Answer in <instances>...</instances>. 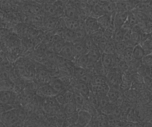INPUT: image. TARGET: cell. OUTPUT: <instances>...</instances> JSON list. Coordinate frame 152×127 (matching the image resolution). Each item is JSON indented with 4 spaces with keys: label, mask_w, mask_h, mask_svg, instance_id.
<instances>
[{
    "label": "cell",
    "mask_w": 152,
    "mask_h": 127,
    "mask_svg": "<svg viewBox=\"0 0 152 127\" xmlns=\"http://www.w3.org/2000/svg\"><path fill=\"white\" fill-rule=\"evenodd\" d=\"M0 120L6 125L7 127H17L23 124L17 116L15 109L0 115Z\"/></svg>",
    "instance_id": "obj_1"
},
{
    "label": "cell",
    "mask_w": 152,
    "mask_h": 127,
    "mask_svg": "<svg viewBox=\"0 0 152 127\" xmlns=\"http://www.w3.org/2000/svg\"><path fill=\"white\" fill-rule=\"evenodd\" d=\"M106 79L107 83L110 88L119 89L122 81V74L116 69H113L107 73Z\"/></svg>",
    "instance_id": "obj_2"
},
{
    "label": "cell",
    "mask_w": 152,
    "mask_h": 127,
    "mask_svg": "<svg viewBox=\"0 0 152 127\" xmlns=\"http://www.w3.org/2000/svg\"><path fill=\"white\" fill-rule=\"evenodd\" d=\"M64 17L72 20H79L78 10L76 7L75 2H66L64 8Z\"/></svg>",
    "instance_id": "obj_3"
},
{
    "label": "cell",
    "mask_w": 152,
    "mask_h": 127,
    "mask_svg": "<svg viewBox=\"0 0 152 127\" xmlns=\"http://www.w3.org/2000/svg\"><path fill=\"white\" fill-rule=\"evenodd\" d=\"M58 55L66 61L73 62L75 58V53L74 47H73V43L66 42L65 46H64L62 50Z\"/></svg>",
    "instance_id": "obj_4"
},
{
    "label": "cell",
    "mask_w": 152,
    "mask_h": 127,
    "mask_svg": "<svg viewBox=\"0 0 152 127\" xmlns=\"http://www.w3.org/2000/svg\"><path fill=\"white\" fill-rule=\"evenodd\" d=\"M57 94L58 93L52 88V87L49 83L39 86L36 92V95H37L38 97H41L42 99L55 97Z\"/></svg>",
    "instance_id": "obj_5"
},
{
    "label": "cell",
    "mask_w": 152,
    "mask_h": 127,
    "mask_svg": "<svg viewBox=\"0 0 152 127\" xmlns=\"http://www.w3.org/2000/svg\"><path fill=\"white\" fill-rule=\"evenodd\" d=\"M85 29L87 35H92L99 31H102L99 27L97 19L92 17H87L85 20Z\"/></svg>",
    "instance_id": "obj_6"
},
{
    "label": "cell",
    "mask_w": 152,
    "mask_h": 127,
    "mask_svg": "<svg viewBox=\"0 0 152 127\" xmlns=\"http://www.w3.org/2000/svg\"><path fill=\"white\" fill-rule=\"evenodd\" d=\"M93 115L85 110H80L78 112V120L76 124L79 127H86V126L91 121Z\"/></svg>",
    "instance_id": "obj_7"
},
{
    "label": "cell",
    "mask_w": 152,
    "mask_h": 127,
    "mask_svg": "<svg viewBox=\"0 0 152 127\" xmlns=\"http://www.w3.org/2000/svg\"><path fill=\"white\" fill-rule=\"evenodd\" d=\"M49 84L52 87V88L55 90L58 93H64L66 90H69L68 87L64 83V81L57 76H53L52 79L49 81Z\"/></svg>",
    "instance_id": "obj_8"
},
{
    "label": "cell",
    "mask_w": 152,
    "mask_h": 127,
    "mask_svg": "<svg viewBox=\"0 0 152 127\" xmlns=\"http://www.w3.org/2000/svg\"><path fill=\"white\" fill-rule=\"evenodd\" d=\"M130 12L118 13L113 14V20L114 26L116 29H120L125 26L127 20H128V15Z\"/></svg>",
    "instance_id": "obj_9"
},
{
    "label": "cell",
    "mask_w": 152,
    "mask_h": 127,
    "mask_svg": "<svg viewBox=\"0 0 152 127\" xmlns=\"http://www.w3.org/2000/svg\"><path fill=\"white\" fill-rule=\"evenodd\" d=\"M99 2L103 8L105 14L113 15L117 12L116 4L115 1H99Z\"/></svg>",
    "instance_id": "obj_10"
},
{
    "label": "cell",
    "mask_w": 152,
    "mask_h": 127,
    "mask_svg": "<svg viewBox=\"0 0 152 127\" xmlns=\"http://www.w3.org/2000/svg\"><path fill=\"white\" fill-rule=\"evenodd\" d=\"M97 20L101 30H102L103 32L106 30L109 26H110L112 25L113 21V15L107 14L98 18Z\"/></svg>",
    "instance_id": "obj_11"
},
{
    "label": "cell",
    "mask_w": 152,
    "mask_h": 127,
    "mask_svg": "<svg viewBox=\"0 0 152 127\" xmlns=\"http://www.w3.org/2000/svg\"><path fill=\"white\" fill-rule=\"evenodd\" d=\"M103 52L96 45H94L88 52V56L90 58V61L92 63H96L100 61Z\"/></svg>",
    "instance_id": "obj_12"
},
{
    "label": "cell",
    "mask_w": 152,
    "mask_h": 127,
    "mask_svg": "<svg viewBox=\"0 0 152 127\" xmlns=\"http://www.w3.org/2000/svg\"><path fill=\"white\" fill-rule=\"evenodd\" d=\"M73 47H74L75 53V58L82 56V55H84L88 54V51H87V48H86L85 45H84V40H83V41L75 42V43H73Z\"/></svg>",
    "instance_id": "obj_13"
},
{
    "label": "cell",
    "mask_w": 152,
    "mask_h": 127,
    "mask_svg": "<svg viewBox=\"0 0 152 127\" xmlns=\"http://www.w3.org/2000/svg\"><path fill=\"white\" fill-rule=\"evenodd\" d=\"M90 91L96 93L98 95H107L110 90V86L107 84H100V85L90 86Z\"/></svg>",
    "instance_id": "obj_14"
},
{
    "label": "cell",
    "mask_w": 152,
    "mask_h": 127,
    "mask_svg": "<svg viewBox=\"0 0 152 127\" xmlns=\"http://www.w3.org/2000/svg\"><path fill=\"white\" fill-rule=\"evenodd\" d=\"M107 96L110 103H115L122 96H123V93L121 92L119 89L110 88Z\"/></svg>",
    "instance_id": "obj_15"
},
{
    "label": "cell",
    "mask_w": 152,
    "mask_h": 127,
    "mask_svg": "<svg viewBox=\"0 0 152 127\" xmlns=\"http://www.w3.org/2000/svg\"><path fill=\"white\" fill-rule=\"evenodd\" d=\"M123 93L125 100H128V102L133 103V104H135L136 103H137V100H138L139 97H140L139 91L134 90V89H130V90H127Z\"/></svg>",
    "instance_id": "obj_16"
},
{
    "label": "cell",
    "mask_w": 152,
    "mask_h": 127,
    "mask_svg": "<svg viewBox=\"0 0 152 127\" xmlns=\"http://www.w3.org/2000/svg\"><path fill=\"white\" fill-rule=\"evenodd\" d=\"M90 62V58H89V56L87 54V55H82V56L75 58V61H73L74 65H75L76 67L84 68V69H87Z\"/></svg>",
    "instance_id": "obj_17"
},
{
    "label": "cell",
    "mask_w": 152,
    "mask_h": 127,
    "mask_svg": "<svg viewBox=\"0 0 152 127\" xmlns=\"http://www.w3.org/2000/svg\"><path fill=\"white\" fill-rule=\"evenodd\" d=\"M104 14H105L103 8H102V6L101 5V4L99 3V2L98 1L97 3H96L94 6H93L91 8V10H90V17H94V18L98 19V18H99L100 17H102V16L104 15Z\"/></svg>",
    "instance_id": "obj_18"
},
{
    "label": "cell",
    "mask_w": 152,
    "mask_h": 127,
    "mask_svg": "<svg viewBox=\"0 0 152 127\" xmlns=\"http://www.w3.org/2000/svg\"><path fill=\"white\" fill-rule=\"evenodd\" d=\"M128 29H125L124 28L120 29H116L113 36V40L115 43H119V42H123L125 35L126 34Z\"/></svg>",
    "instance_id": "obj_19"
},
{
    "label": "cell",
    "mask_w": 152,
    "mask_h": 127,
    "mask_svg": "<svg viewBox=\"0 0 152 127\" xmlns=\"http://www.w3.org/2000/svg\"><path fill=\"white\" fill-rule=\"evenodd\" d=\"M145 50L141 45H136L133 49V59L137 61H142L145 57Z\"/></svg>",
    "instance_id": "obj_20"
},
{
    "label": "cell",
    "mask_w": 152,
    "mask_h": 127,
    "mask_svg": "<svg viewBox=\"0 0 152 127\" xmlns=\"http://www.w3.org/2000/svg\"><path fill=\"white\" fill-rule=\"evenodd\" d=\"M63 38L66 42L69 43H75V31L69 30V29H64V34H63Z\"/></svg>",
    "instance_id": "obj_21"
},
{
    "label": "cell",
    "mask_w": 152,
    "mask_h": 127,
    "mask_svg": "<svg viewBox=\"0 0 152 127\" xmlns=\"http://www.w3.org/2000/svg\"><path fill=\"white\" fill-rule=\"evenodd\" d=\"M88 100L90 103V104L92 105L93 108H94L96 110H97L99 112V95L96 94V93H93V92L90 91V95L88 97Z\"/></svg>",
    "instance_id": "obj_22"
},
{
    "label": "cell",
    "mask_w": 152,
    "mask_h": 127,
    "mask_svg": "<svg viewBox=\"0 0 152 127\" xmlns=\"http://www.w3.org/2000/svg\"><path fill=\"white\" fill-rule=\"evenodd\" d=\"M64 112H65L66 115L67 116H69V115H73L75 113H77L78 112V109L76 106L75 103L74 102H72V103H67L66 106L64 108Z\"/></svg>",
    "instance_id": "obj_23"
},
{
    "label": "cell",
    "mask_w": 152,
    "mask_h": 127,
    "mask_svg": "<svg viewBox=\"0 0 152 127\" xmlns=\"http://www.w3.org/2000/svg\"><path fill=\"white\" fill-rule=\"evenodd\" d=\"M107 84V79L106 76L100 75H95L92 79L91 85H100V84Z\"/></svg>",
    "instance_id": "obj_24"
},
{
    "label": "cell",
    "mask_w": 152,
    "mask_h": 127,
    "mask_svg": "<svg viewBox=\"0 0 152 127\" xmlns=\"http://www.w3.org/2000/svg\"><path fill=\"white\" fill-rule=\"evenodd\" d=\"M104 53L110 54V55H116V50H115V42L113 40H108L105 49L104 50Z\"/></svg>",
    "instance_id": "obj_25"
},
{
    "label": "cell",
    "mask_w": 152,
    "mask_h": 127,
    "mask_svg": "<svg viewBox=\"0 0 152 127\" xmlns=\"http://www.w3.org/2000/svg\"><path fill=\"white\" fill-rule=\"evenodd\" d=\"M99 112H100L102 109H103L104 108H105L106 106H107L110 104V101L107 98V95H99Z\"/></svg>",
    "instance_id": "obj_26"
},
{
    "label": "cell",
    "mask_w": 152,
    "mask_h": 127,
    "mask_svg": "<svg viewBox=\"0 0 152 127\" xmlns=\"http://www.w3.org/2000/svg\"><path fill=\"white\" fill-rule=\"evenodd\" d=\"M55 100H56L57 103H58V105L60 106V107H61L62 109H64L67 104L66 100L65 98V96H64V93H58V94L55 96Z\"/></svg>",
    "instance_id": "obj_27"
},
{
    "label": "cell",
    "mask_w": 152,
    "mask_h": 127,
    "mask_svg": "<svg viewBox=\"0 0 152 127\" xmlns=\"http://www.w3.org/2000/svg\"><path fill=\"white\" fill-rule=\"evenodd\" d=\"M90 37H91L94 44L97 46V45L99 44V42H100L101 40L104 38V32L103 31H99L98 32L90 35Z\"/></svg>",
    "instance_id": "obj_28"
},
{
    "label": "cell",
    "mask_w": 152,
    "mask_h": 127,
    "mask_svg": "<svg viewBox=\"0 0 152 127\" xmlns=\"http://www.w3.org/2000/svg\"><path fill=\"white\" fill-rule=\"evenodd\" d=\"M14 109H15V108L13 106H11V105L0 102V115H2V114L8 112L10 110H12Z\"/></svg>",
    "instance_id": "obj_29"
},
{
    "label": "cell",
    "mask_w": 152,
    "mask_h": 127,
    "mask_svg": "<svg viewBox=\"0 0 152 127\" xmlns=\"http://www.w3.org/2000/svg\"><path fill=\"white\" fill-rule=\"evenodd\" d=\"M86 127H99V120L96 115H93L91 121L86 126Z\"/></svg>",
    "instance_id": "obj_30"
},
{
    "label": "cell",
    "mask_w": 152,
    "mask_h": 127,
    "mask_svg": "<svg viewBox=\"0 0 152 127\" xmlns=\"http://www.w3.org/2000/svg\"><path fill=\"white\" fill-rule=\"evenodd\" d=\"M0 127H7L6 125L1 120H0Z\"/></svg>",
    "instance_id": "obj_31"
},
{
    "label": "cell",
    "mask_w": 152,
    "mask_h": 127,
    "mask_svg": "<svg viewBox=\"0 0 152 127\" xmlns=\"http://www.w3.org/2000/svg\"><path fill=\"white\" fill-rule=\"evenodd\" d=\"M17 127H24V126H23V124H21V125H19L18 126H17Z\"/></svg>",
    "instance_id": "obj_32"
}]
</instances>
